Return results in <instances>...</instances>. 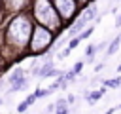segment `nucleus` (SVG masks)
<instances>
[{
    "label": "nucleus",
    "instance_id": "f257e3e1",
    "mask_svg": "<svg viewBox=\"0 0 121 114\" xmlns=\"http://www.w3.org/2000/svg\"><path fill=\"white\" fill-rule=\"evenodd\" d=\"M34 19L26 13V11H21V13H15L6 28H4V38H6V46L13 48L15 51L19 49H25L28 44H30V36H32V30H34Z\"/></svg>",
    "mask_w": 121,
    "mask_h": 114
},
{
    "label": "nucleus",
    "instance_id": "f03ea898",
    "mask_svg": "<svg viewBox=\"0 0 121 114\" xmlns=\"http://www.w3.org/2000/svg\"><path fill=\"white\" fill-rule=\"evenodd\" d=\"M30 13H32V19L38 23V25H43L51 30H60L62 28V19L59 17L55 6H53V0H32V6H30Z\"/></svg>",
    "mask_w": 121,
    "mask_h": 114
},
{
    "label": "nucleus",
    "instance_id": "7ed1b4c3",
    "mask_svg": "<svg viewBox=\"0 0 121 114\" xmlns=\"http://www.w3.org/2000/svg\"><path fill=\"white\" fill-rule=\"evenodd\" d=\"M57 40V34H53L51 28L43 27V25H34V30H32V36H30V44H28V49L32 55H43L49 51V48L53 46V42Z\"/></svg>",
    "mask_w": 121,
    "mask_h": 114
},
{
    "label": "nucleus",
    "instance_id": "20e7f679",
    "mask_svg": "<svg viewBox=\"0 0 121 114\" xmlns=\"http://www.w3.org/2000/svg\"><path fill=\"white\" fill-rule=\"evenodd\" d=\"M96 13H98V8H96V4H89V6H85L83 10H81V13L76 17V21L68 27V30H66V38H74L76 34H79L83 28H87L93 21H96Z\"/></svg>",
    "mask_w": 121,
    "mask_h": 114
},
{
    "label": "nucleus",
    "instance_id": "39448f33",
    "mask_svg": "<svg viewBox=\"0 0 121 114\" xmlns=\"http://www.w3.org/2000/svg\"><path fill=\"white\" fill-rule=\"evenodd\" d=\"M53 6L59 13V17L62 19V23L72 25L76 21V15L79 11V2L78 0H53Z\"/></svg>",
    "mask_w": 121,
    "mask_h": 114
},
{
    "label": "nucleus",
    "instance_id": "423d86ee",
    "mask_svg": "<svg viewBox=\"0 0 121 114\" xmlns=\"http://www.w3.org/2000/svg\"><path fill=\"white\" fill-rule=\"evenodd\" d=\"M32 0H4V10L6 13H21L30 10Z\"/></svg>",
    "mask_w": 121,
    "mask_h": 114
},
{
    "label": "nucleus",
    "instance_id": "0eeeda50",
    "mask_svg": "<svg viewBox=\"0 0 121 114\" xmlns=\"http://www.w3.org/2000/svg\"><path fill=\"white\" fill-rule=\"evenodd\" d=\"M104 93H106V86H102L100 89H95V91H91V93H85V95H83V99H85V101H87L89 104H93V103L100 101Z\"/></svg>",
    "mask_w": 121,
    "mask_h": 114
},
{
    "label": "nucleus",
    "instance_id": "6e6552de",
    "mask_svg": "<svg viewBox=\"0 0 121 114\" xmlns=\"http://www.w3.org/2000/svg\"><path fill=\"white\" fill-rule=\"evenodd\" d=\"M23 78H25V70H23V68H15V70L8 76V84H9V86H15V84H19Z\"/></svg>",
    "mask_w": 121,
    "mask_h": 114
},
{
    "label": "nucleus",
    "instance_id": "1a4fd4ad",
    "mask_svg": "<svg viewBox=\"0 0 121 114\" xmlns=\"http://www.w3.org/2000/svg\"><path fill=\"white\" fill-rule=\"evenodd\" d=\"M119 46H121V34H117V36L108 44V51H106V55H113V53L119 49Z\"/></svg>",
    "mask_w": 121,
    "mask_h": 114
},
{
    "label": "nucleus",
    "instance_id": "9d476101",
    "mask_svg": "<svg viewBox=\"0 0 121 114\" xmlns=\"http://www.w3.org/2000/svg\"><path fill=\"white\" fill-rule=\"evenodd\" d=\"M100 82H102V86L115 89V87H119V86H121V76H115V78H106V80H100Z\"/></svg>",
    "mask_w": 121,
    "mask_h": 114
},
{
    "label": "nucleus",
    "instance_id": "9b49d317",
    "mask_svg": "<svg viewBox=\"0 0 121 114\" xmlns=\"http://www.w3.org/2000/svg\"><path fill=\"white\" fill-rule=\"evenodd\" d=\"M51 93H53V91H51L49 87H45V89H43V87H38V89L34 91L36 99H43V97H47V95H51Z\"/></svg>",
    "mask_w": 121,
    "mask_h": 114
},
{
    "label": "nucleus",
    "instance_id": "f8f14e48",
    "mask_svg": "<svg viewBox=\"0 0 121 114\" xmlns=\"http://www.w3.org/2000/svg\"><path fill=\"white\" fill-rule=\"evenodd\" d=\"M91 34H93V27H87V28H83V30L78 34V38H79V40H87Z\"/></svg>",
    "mask_w": 121,
    "mask_h": 114
},
{
    "label": "nucleus",
    "instance_id": "ddd939ff",
    "mask_svg": "<svg viewBox=\"0 0 121 114\" xmlns=\"http://www.w3.org/2000/svg\"><path fill=\"white\" fill-rule=\"evenodd\" d=\"M28 106H30V104H28V103H26V99H25L23 103H19V104H17V114H23V112H26V108H28Z\"/></svg>",
    "mask_w": 121,
    "mask_h": 114
},
{
    "label": "nucleus",
    "instance_id": "4468645a",
    "mask_svg": "<svg viewBox=\"0 0 121 114\" xmlns=\"http://www.w3.org/2000/svg\"><path fill=\"white\" fill-rule=\"evenodd\" d=\"M79 42H81V40H79L78 36H74V38H70V42H68V48H70V49H74V48H76Z\"/></svg>",
    "mask_w": 121,
    "mask_h": 114
},
{
    "label": "nucleus",
    "instance_id": "2eb2a0df",
    "mask_svg": "<svg viewBox=\"0 0 121 114\" xmlns=\"http://www.w3.org/2000/svg\"><path fill=\"white\" fill-rule=\"evenodd\" d=\"M95 53H96V46H89V48L85 49V55H87L89 59H91V57H93Z\"/></svg>",
    "mask_w": 121,
    "mask_h": 114
},
{
    "label": "nucleus",
    "instance_id": "dca6fc26",
    "mask_svg": "<svg viewBox=\"0 0 121 114\" xmlns=\"http://www.w3.org/2000/svg\"><path fill=\"white\" fill-rule=\"evenodd\" d=\"M70 51H72V49L66 46V48H64V51H60V53H59V59H64V57H68V55H70Z\"/></svg>",
    "mask_w": 121,
    "mask_h": 114
},
{
    "label": "nucleus",
    "instance_id": "f3484780",
    "mask_svg": "<svg viewBox=\"0 0 121 114\" xmlns=\"http://www.w3.org/2000/svg\"><path fill=\"white\" fill-rule=\"evenodd\" d=\"M81 68H83V61H78V63L74 65V68H72V70H74L76 74H79V70H81Z\"/></svg>",
    "mask_w": 121,
    "mask_h": 114
},
{
    "label": "nucleus",
    "instance_id": "a211bd4d",
    "mask_svg": "<svg viewBox=\"0 0 121 114\" xmlns=\"http://www.w3.org/2000/svg\"><path fill=\"white\" fill-rule=\"evenodd\" d=\"M36 101H38V99H36V95H34V93H32V95H28V97H26V103H28V104H34V103H36Z\"/></svg>",
    "mask_w": 121,
    "mask_h": 114
},
{
    "label": "nucleus",
    "instance_id": "6ab92c4d",
    "mask_svg": "<svg viewBox=\"0 0 121 114\" xmlns=\"http://www.w3.org/2000/svg\"><path fill=\"white\" fill-rule=\"evenodd\" d=\"M102 68H104V63H96L95 65V72H100Z\"/></svg>",
    "mask_w": 121,
    "mask_h": 114
},
{
    "label": "nucleus",
    "instance_id": "aec40b11",
    "mask_svg": "<svg viewBox=\"0 0 121 114\" xmlns=\"http://www.w3.org/2000/svg\"><path fill=\"white\" fill-rule=\"evenodd\" d=\"M66 99H68V104H72V103H74V95H68Z\"/></svg>",
    "mask_w": 121,
    "mask_h": 114
},
{
    "label": "nucleus",
    "instance_id": "412c9836",
    "mask_svg": "<svg viewBox=\"0 0 121 114\" xmlns=\"http://www.w3.org/2000/svg\"><path fill=\"white\" fill-rule=\"evenodd\" d=\"M78 2H79V4L83 6V8H85V6H89V2H87V0H78Z\"/></svg>",
    "mask_w": 121,
    "mask_h": 114
},
{
    "label": "nucleus",
    "instance_id": "4be33fe9",
    "mask_svg": "<svg viewBox=\"0 0 121 114\" xmlns=\"http://www.w3.org/2000/svg\"><path fill=\"white\" fill-rule=\"evenodd\" d=\"M115 27H121V15L117 17V21H115Z\"/></svg>",
    "mask_w": 121,
    "mask_h": 114
},
{
    "label": "nucleus",
    "instance_id": "5701e85b",
    "mask_svg": "<svg viewBox=\"0 0 121 114\" xmlns=\"http://www.w3.org/2000/svg\"><path fill=\"white\" fill-rule=\"evenodd\" d=\"M115 110H117V108H110V110H108V112H106V114H113V112H115Z\"/></svg>",
    "mask_w": 121,
    "mask_h": 114
},
{
    "label": "nucleus",
    "instance_id": "b1692460",
    "mask_svg": "<svg viewBox=\"0 0 121 114\" xmlns=\"http://www.w3.org/2000/svg\"><path fill=\"white\" fill-rule=\"evenodd\" d=\"M2 10H4V0H0V13H2Z\"/></svg>",
    "mask_w": 121,
    "mask_h": 114
},
{
    "label": "nucleus",
    "instance_id": "393cba45",
    "mask_svg": "<svg viewBox=\"0 0 121 114\" xmlns=\"http://www.w3.org/2000/svg\"><path fill=\"white\" fill-rule=\"evenodd\" d=\"M117 72H121V63H119V65H117Z\"/></svg>",
    "mask_w": 121,
    "mask_h": 114
},
{
    "label": "nucleus",
    "instance_id": "a878e982",
    "mask_svg": "<svg viewBox=\"0 0 121 114\" xmlns=\"http://www.w3.org/2000/svg\"><path fill=\"white\" fill-rule=\"evenodd\" d=\"M87 2H89V4H91V2H93V0H87Z\"/></svg>",
    "mask_w": 121,
    "mask_h": 114
},
{
    "label": "nucleus",
    "instance_id": "bb28decb",
    "mask_svg": "<svg viewBox=\"0 0 121 114\" xmlns=\"http://www.w3.org/2000/svg\"><path fill=\"white\" fill-rule=\"evenodd\" d=\"M113 2H119V0H113Z\"/></svg>",
    "mask_w": 121,
    "mask_h": 114
},
{
    "label": "nucleus",
    "instance_id": "cd10ccee",
    "mask_svg": "<svg viewBox=\"0 0 121 114\" xmlns=\"http://www.w3.org/2000/svg\"><path fill=\"white\" fill-rule=\"evenodd\" d=\"M0 104H2V99H0Z\"/></svg>",
    "mask_w": 121,
    "mask_h": 114
}]
</instances>
